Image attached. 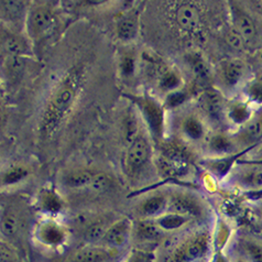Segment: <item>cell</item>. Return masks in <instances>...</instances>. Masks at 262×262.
Returning <instances> with one entry per match:
<instances>
[{
	"instance_id": "35",
	"label": "cell",
	"mask_w": 262,
	"mask_h": 262,
	"mask_svg": "<svg viewBox=\"0 0 262 262\" xmlns=\"http://www.w3.org/2000/svg\"><path fill=\"white\" fill-rule=\"evenodd\" d=\"M126 262H156V256L150 251L137 249L129 254Z\"/></svg>"
},
{
	"instance_id": "10",
	"label": "cell",
	"mask_w": 262,
	"mask_h": 262,
	"mask_svg": "<svg viewBox=\"0 0 262 262\" xmlns=\"http://www.w3.org/2000/svg\"><path fill=\"white\" fill-rule=\"evenodd\" d=\"M36 206L42 213L54 216L62 212L65 207V203L61 195L52 186H45L41 188L36 198Z\"/></svg>"
},
{
	"instance_id": "31",
	"label": "cell",
	"mask_w": 262,
	"mask_h": 262,
	"mask_svg": "<svg viewBox=\"0 0 262 262\" xmlns=\"http://www.w3.org/2000/svg\"><path fill=\"white\" fill-rule=\"evenodd\" d=\"M209 148L216 154H227L232 148L229 138L224 135H216L209 141Z\"/></svg>"
},
{
	"instance_id": "9",
	"label": "cell",
	"mask_w": 262,
	"mask_h": 262,
	"mask_svg": "<svg viewBox=\"0 0 262 262\" xmlns=\"http://www.w3.org/2000/svg\"><path fill=\"white\" fill-rule=\"evenodd\" d=\"M116 254L117 250L107 248L105 246L89 245L78 249L72 257L71 262H109L116 257Z\"/></svg>"
},
{
	"instance_id": "14",
	"label": "cell",
	"mask_w": 262,
	"mask_h": 262,
	"mask_svg": "<svg viewBox=\"0 0 262 262\" xmlns=\"http://www.w3.org/2000/svg\"><path fill=\"white\" fill-rule=\"evenodd\" d=\"M139 30V13L130 12L123 16L117 23V35L122 41L134 40Z\"/></svg>"
},
{
	"instance_id": "3",
	"label": "cell",
	"mask_w": 262,
	"mask_h": 262,
	"mask_svg": "<svg viewBox=\"0 0 262 262\" xmlns=\"http://www.w3.org/2000/svg\"><path fill=\"white\" fill-rule=\"evenodd\" d=\"M128 99L139 109L142 117L147 123L152 137L156 140H160L164 134V109L158 101L149 96H133L127 95Z\"/></svg>"
},
{
	"instance_id": "16",
	"label": "cell",
	"mask_w": 262,
	"mask_h": 262,
	"mask_svg": "<svg viewBox=\"0 0 262 262\" xmlns=\"http://www.w3.org/2000/svg\"><path fill=\"white\" fill-rule=\"evenodd\" d=\"M96 176V172L89 169H78L65 174L62 180L64 186L69 188L90 187Z\"/></svg>"
},
{
	"instance_id": "39",
	"label": "cell",
	"mask_w": 262,
	"mask_h": 262,
	"mask_svg": "<svg viewBox=\"0 0 262 262\" xmlns=\"http://www.w3.org/2000/svg\"><path fill=\"white\" fill-rule=\"evenodd\" d=\"M120 68H121V72L123 75H126V76L133 75L135 72V68H136L134 57H131V56L123 57L121 61V64H120Z\"/></svg>"
},
{
	"instance_id": "6",
	"label": "cell",
	"mask_w": 262,
	"mask_h": 262,
	"mask_svg": "<svg viewBox=\"0 0 262 262\" xmlns=\"http://www.w3.org/2000/svg\"><path fill=\"white\" fill-rule=\"evenodd\" d=\"M151 147L143 136H137L130 143L127 151V170L131 174H137L149 162Z\"/></svg>"
},
{
	"instance_id": "30",
	"label": "cell",
	"mask_w": 262,
	"mask_h": 262,
	"mask_svg": "<svg viewBox=\"0 0 262 262\" xmlns=\"http://www.w3.org/2000/svg\"><path fill=\"white\" fill-rule=\"evenodd\" d=\"M2 230L3 234L7 237H12L16 235L18 230V218L17 215L11 210L6 212L2 220Z\"/></svg>"
},
{
	"instance_id": "11",
	"label": "cell",
	"mask_w": 262,
	"mask_h": 262,
	"mask_svg": "<svg viewBox=\"0 0 262 262\" xmlns=\"http://www.w3.org/2000/svg\"><path fill=\"white\" fill-rule=\"evenodd\" d=\"M169 208V198L163 194H155L143 200L137 210L143 220H151L164 214L165 210Z\"/></svg>"
},
{
	"instance_id": "22",
	"label": "cell",
	"mask_w": 262,
	"mask_h": 262,
	"mask_svg": "<svg viewBox=\"0 0 262 262\" xmlns=\"http://www.w3.org/2000/svg\"><path fill=\"white\" fill-rule=\"evenodd\" d=\"M191 218L182 216L177 213L169 212L163 214L156 220V223L160 229L163 231H174L183 228L186 224L190 223Z\"/></svg>"
},
{
	"instance_id": "34",
	"label": "cell",
	"mask_w": 262,
	"mask_h": 262,
	"mask_svg": "<svg viewBox=\"0 0 262 262\" xmlns=\"http://www.w3.org/2000/svg\"><path fill=\"white\" fill-rule=\"evenodd\" d=\"M181 84V77L179 76L178 73L174 71H167L161 77L160 81V86L161 89L167 92H174Z\"/></svg>"
},
{
	"instance_id": "4",
	"label": "cell",
	"mask_w": 262,
	"mask_h": 262,
	"mask_svg": "<svg viewBox=\"0 0 262 262\" xmlns=\"http://www.w3.org/2000/svg\"><path fill=\"white\" fill-rule=\"evenodd\" d=\"M34 238L40 245L47 248L59 249L68 243L69 231L63 224L52 217H49L36 224Z\"/></svg>"
},
{
	"instance_id": "33",
	"label": "cell",
	"mask_w": 262,
	"mask_h": 262,
	"mask_svg": "<svg viewBox=\"0 0 262 262\" xmlns=\"http://www.w3.org/2000/svg\"><path fill=\"white\" fill-rule=\"evenodd\" d=\"M246 95L253 104L262 105V79H253L246 87Z\"/></svg>"
},
{
	"instance_id": "29",
	"label": "cell",
	"mask_w": 262,
	"mask_h": 262,
	"mask_svg": "<svg viewBox=\"0 0 262 262\" xmlns=\"http://www.w3.org/2000/svg\"><path fill=\"white\" fill-rule=\"evenodd\" d=\"M108 227H106L103 223H94L85 231V240L90 245H95V243L103 240L105 232Z\"/></svg>"
},
{
	"instance_id": "1",
	"label": "cell",
	"mask_w": 262,
	"mask_h": 262,
	"mask_svg": "<svg viewBox=\"0 0 262 262\" xmlns=\"http://www.w3.org/2000/svg\"><path fill=\"white\" fill-rule=\"evenodd\" d=\"M81 72L77 69H72L50 97L40 123V131L43 136H50L59 127L74 104L81 84Z\"/></svg>"
},
{
	"instance_id": "18",
	"label": "cell",
	"mask_w": 262,
	"mask_h": 262,
	"mask_svg": "<svg viewBox=\"0 0 262 262\" xmlns=\"http://www.w3.org/2000/svg\"><path fill=\"white\" fill-rule=\"evenodd\" d=\"M163 235V230L160 229L156 220H142L136 225V236L142 243L157 242Z\"/></svg>"
},
{
	"instance_id": "13",
	"label": "cell",
	"mask_w": 262,
	"mask_h": 262,
	"mask_svg": "<svg viewBox=\"0 0 262 262\" xmlns=\"http://www.w3.org/2000/svg\"><path fill=\"white\" fill-rule=\"evenodd\" d=\"M177 23L185 31H194L199 28L200 16L196 7L192 4L181 5L176 13Z\"/></svg>"
},
{
	"instance_id": "41",
	"label": "cell",
	"mask_w": 262,
	"mask_h": 262,
	"mask_svg": "<svg viewBox=\"0 0 262 262\" xmlns=\"http://www.w3.org/2000/svg\"><path fill=\"white\" fill-rule=\"evenodd\" d=\"M212 262H228V259L226 258V256H225V254L222 251H217L214 254Z\"/></svg>"
},
{
	"instance_id": "17",
	"label": "cell",
	"mask_w": 262,
	"mask_h": 262,
	"mask_svg": "<svg viewBox=\"0 0 262 262\" xmlns=\"http://www.w3.org/2000/svg\"><path fill=\"white\" fill-rule=\"evenodd\" d=\"M204 111L212 119L220 120L223 114V98L215 90H207L202 96Z\"/></svg>"
},
{
	"instance_id": "28",
	"label": "cell",
	"mask_w": 262,
	"mask_h": 262,
	"mask_svg": "<svg viewBox=\"0 0 262 262\" xmlns=\"http://www.w3.org/2000/svg\"><path fill=\"white\" fill-rule=\"evenodd\" d=\"M187 62L191 65V69L194 72V74L198 76L201 79H205L208 78L209 76V69L206 62L204 61L202 57L199 54H190L187 56Z\"/></svg>"
},
{
	"instance_id": "23",
	"label": "cell",
	"mask_w": 262,
	"mask_h": 262,
	"mask_svg": "<svg viewBox=\"0 0 262 262\" xmlns=\"http://www.w3.org/2000/svg\"><path fill=\"white\" fill-rule=\"evenodd\" d=\"M228 118L235 125H245L251 120V109L248 104L236 101L229 107Z\"/></svg>"
},
{
	"instance_id": "5",
	"label": "cell",
	"mask_w": 262,
	"mask_h": 262,
	"mask_svg": "<svg viewBox=\"0 0 262 262\" xmlns=\"http://www.w3.org/2000/svg\"><path fill=\"white\" fill-rule=\"evenodd\" d=\"M55 14L48 7H34L28 14L27 27L31 38H40L48 33L55 25Z\"/></svg>"
},
{
	"instance_id": "21",
	"label": "cell",
	"mask_w": 262,
	"mask_h": 262,
	"mask_svg": "<svg viewBox=\"0 0 262 262\" xmlns=\"http://www.w3.org/2000/svg\"><path fill=\"white\" fill-rule=\"evenodd\" d=\"M244 73H245L244 65L240 62L238 61L226 62L222 69L223 81L228 87H235L243 79Z\"/></svg>"
},
{
	"instance_id": "8",
	"label": "cell",
	"mask_w": 262,
	"mask_h": 262,
	"mask_svg": "<svg viewBox=\"0 0 262 262\" xmlns=\"http://www.w3.org/2000/svg\"><path fill=\"white\" fill-rule=\"evenodd\" d=\"M131 232H133V223L128 218H121L108 226L101 243H104L107 248L114 250L121 249L127 245Z\"/></svg>"
},
{
	"instance_id": "37",
	"label": "cell",
	"mask_w": 262,
	"mask_h": 262,
	"mask_svg": "<svg viewBox=\"0 0 262 262\" xmlns=\"http://www.w3.org/2000/svg\"><path fill=\"white\" fill-rule=\"evenodd\" d=\"M245 250L251 262H262V246L256 243H246Z\"/></svg>"
},
{
	"instance_id": "7",
	"label": "cell",
	"mask_w": 262,
	"mask_h": 262,
	"mask_svg": "<svg viewBox=\"0 0 262 262\" xmlns=\"http://www.w3.org/2000/svg\"><path fill=\"white\" fill-rule=\"evenodd\" d=\"M169 209L188 218H198L203 215L204 207L196 196L188 193H174L169 198Z\"/></svg>"
},
{
	"instance_id": "2",
	"label": "cell",
	"mask_w": 262,
	"mask_h": 262,
	"mask_svg": "<svg viewBox=\"0 0 262 262\" xmlns=\"http://www.w3.org/2000/svg\"><path fill=\"white\" fill-rule=\"evenodd\" d=\"M209 250L210 235L207 231H199L174 247L166 262H202Z\"/></svg>"
},
{
	"instance_id": "26",
	"label": "cell",
	"mask_w": 262,
	"mask_h": 262,
	"mask_svg": "<svg viewBox=\"0 0 262 262\" xmlns=\"http://www.w3.org/2000/svg\"><path fill=\"white\" fill-rule=\"evenodd\" d=\"M236 158H238V156L213 160V161H208L206 163V165L208 166V169L212 171L214 174L223 178L230 171V167L232 166V163L235 162Z\"/></svg>"
},
{
	"instance_id": "42",
	"label": "cell",
	"mask_w": 262,
	"mask_h": 262,
	"mask_svg": "<svg viewBox=\"0 0 262 262\" xmlns=\"http://www.w3.org/2000/svg\"><path fill=\"white\" fill-rule=\"evenodd\" d=\"M236 262H245V261H244V260H242V259H239V260H237Z\"/></svg>"
},
{
	"instance_id": "40",
	"label": "cell",
	"mask_w": 262,
	"mask_h": 262,
	"mask_svg": "<svg viewBox=\"0 0 262 262\" xmlns=\"http://www.w3.org/2000/svg\"><path fill=\"white\" fill-rule=\"evenodd\" d=\"M243 36L240 35L236 30L229 32V34L227 35V42L231 47H234L236 49H239L243 47Z\"/></svg>"
},
{
	"instance_id": "38",
	"label": "cell",
	"mask_w": 262,
	"mask_h": 262,
	"mask_svg": "<svg viewBox=\"0 0 262 262\" xmlns=\"http://www.w3.org/2000/svg\"><path fill=\"white\" fill-rule=\"evenodd\" d=\"M186 100V95L183 92H171L165 98V106L167 108H176L182 104H184Z\"/></svg>"
},
{
	"instance_id": "25",
	"label": "cell",
	"mask_w": 262,
	"mask_h": 262,
	"mask_svg": "<svg viewBox=\"0 0 262 262\" xmlns=\"http://www.w3.org/2000/svg\"><path fill=\"white\" fill-rule=\"evenodd\" d=\"M243 138L247 142H256L262 139V115L247 123L243 131Z\"/></svg>"
},
{
	"instance_id": "36",
	"label": "cell",
	"mask_w": 262,
	"mask_h": 262,
	"mask_svg": "<svg viewBox=\"0 0 262 262\" xmlns=\"http://www.w3.org/2000/svg\"><path fill=\"white\" fill-rule=\"evenodd\" d=\"M109 185H111V180H109L106 174L96 173L90 187L94 192H104L107 190Z\"/></svg>"
},
{
	"instance_id": "20",
	"label": "cell",
	"mask_w": 262,
	"mask_h": 262,
	"mask_svg": "<svg viewBox=\"0 0 262 262\" xmlns=\"http://www.w3.org/2000/svg\"><path fill=\"white\" fill-rule=\"evenodd\" d=\"M3 45L7 52L14 56H23L29 52L28 42L23 36L11 32L3 33Z\"/></svg>"
},
{
	"instance_id": "24",
	"label": "cell",
	"mask_w": 262,
	"mask_h": 262,
	"mask_svg": "<svg viewBox=\"0 0 262 262\" xmlns=\"http://www.w3.org/2000/svg\"><path fill=\"white\" fill-rule=\"evenodd\" d=\"M182 130H183L184 135L188 138V139L193 140V141L201 140L204 137L203 123L196 117H193V116H191V117H187L183 121Z\"/></svg>"
},
{
	"instance_id": "19",
	"label": "cell",
	"mask_w": 262,
	"mask_h": 262,
	"mask_svg": "<svg viewBox=\"0 0 262 262\" xmlns=\"http://www.w3.org/2000/svg\"><path fill=\"white\" fill-rule=\"evenodd\" d=\"M161 156L174 163L190 165V152L182 144L174 142L164 143L161 148Z\"/></svg>"
},
{
	"instance_id": "15",
	"label": "cell",
	"mask_w": 262,
	"mask_h": 262,
	"mask_svg": "<svg viewBox=\"0 0 262 262\" xmlns=\"http://www.w3.org/2000/svg\"><path fill=\"white\" fill-rule=\"evenodd\" d=\"M237 182L248 191H262V166H251L242 171L238 174Z\"/></svg>"
},
{
	"instance_id": "12",
	"label": "cell",
	"mask_w": 262,
	"mask_h": 262,
	"mask_svg": "<svg viewBox=\"0 0 262 262\" xmlns=\"http://www.w3.org/2000/svg\"><path fill=\"white\" fill-rule=\"evenodd\" d=\"M230 11L235 30L243 36L245 41L253 39V36L256 35V26L249 14L236 5L230 6Z\"/></svg>"
},
{
	"instance_id": "27",
	"label": "cell",
	"mask_w": 262,
	"mask_h": 262,
	"mask_svg": "<svg viewBox=\"0 0 262 262\" xmlns=\"http://www.w3.org/2000/svg\"><path fill=\"white\" fill-rule=\"evenodd\" d=\"M29 174V171L24 166H13L11 169L7 170L3 176V184L5 186L14 185L19 182L24 181Z\"/></svg>"
},
{
	"instance_id": "32",
	"label": "cell",
	"mask_w": 262,
	"mask_h": 262,
	"mask_svg": "<svg viewBox=\"0 0 262 262\" xmlns=\"http://www.w3.org/2000/svg\"><path fill=\"white\" fill-rule=\"evenodd\" d=\"M24 9V3L21 2H2V12L5 18L16 20L20 18Z\"/></svg>"
}]
</instances>
